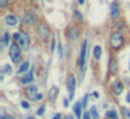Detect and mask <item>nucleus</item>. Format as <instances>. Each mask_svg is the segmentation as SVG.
I'll use <instances>...</instances> for the list:
<instances>
[{"label":"nucleus","mask_w":130,"mask_h":119,"mask_svg":"<svg viewBox=\"0 0 130 119\" xmlns=\"http://www.w3.org/2000/svg\"><path fill=\"white\" fill-rule=\"evenodd\" d=\"M109 43H110V48L115 49V51L120 49L122 46H123V43H124L123 35H122L119 31L112 32V34H110V38H109Z\"/></svg>","instance_id":"nucleus-1"},{"label":"nucleus","mask_w":130,"mask_h":119,"mask_svg":"<svg viewBox=\"0 0 130 119\" xmlns=\"http://www.w3.org/2000/svg\"><path fill=\"white\" fill-rule=\"evenodd\" d=\"M14 41L18 43V46H20L21 49H28L29 45H31V41H29V37L28 34H25V32H17V34H14Z\"/></svg>","instance_id":"nucleus-2"},{"label":"nucleus","mask_w":130,"mask_h":119,"mask_svg":"<svg viewBox=\"0 0 130 119\" xmlns=\"http://www.w3.org/2000/svg\"><path fill=\"white\" fill-rule=\"evenodd\" d=\"M21 51H23V49L18 46L17 42H13L11 45H10L9 55H10V57H11V60H13L14 63H18V62L21 60Z\"/></svg>","instance_id":"nucleus-3"},{"label":"nucleus","mask_w":130,"mask_h":119,"mask_svg":"<svg viewBox=\"0 0 130 119\" xmlns=\"http://www.w3.org/2000/svg\"><path fill=\"white\" fill-rule=\"evenodd\" d=\"M38 35H39L41 41H48L51 38V29H49V25L46 23H39L37 27Z\"/></svg>","instance_id":"nucleus-4"},{"label":"nucleus","mask_w":130,"mask_h":119,"mask_svg":"<svg viewBox=\"0 0 130 119\" xmlns=\"http://www.w3.org/2000/svg\"><path fill=\"white\" fill-rule=\"evenodd\" d=\"M85 56H87V41L83 42L81 51H80V59H78V66L81 69V73L84 71V66H85Z\"/></svg>","instance_id":"nucleus-5"},{"label":"nucleus","mask_w":130,"mask_h":119,"mask_svg":"<svg viewBox=\"0 0 130 119\" xmlns=\"http://www.w3.org/2000/svg\"><path fill=\"white\" fill-rule=\"evenodd\" d=\"M38 94H39L38 93V88H37V85H34V84L28 85V87L25 88V95L28 97L29 99H35Z\"/></svg>","instance_id":"nucleus-6"},{"label":"nucleus","mask_w":130,"mask_h":119,"mask_svg":"<svg viewBox=\"0 0 130 119\" xmlns=\"http://www.w3.org/2000/svg\"><path fill=\"white\" fill-rule=\"evenodd\" d=\"M74 88H76V79H74V76H69L67 79V90L69 93H70V99L73 98V93H74Z\"/></svg>","instance_id":"nucleus-7"},{"label":"nucleus","mask_w":130,"mask_h":119,"mask_svg":"<svg viewBox=\"0 0 130 119\" xmlns=\"http://www.w3.org/2000/svg\"><path fill=\"white\" fill-rule=\"evenodd\" d=\"M24 23L28 24V25L35 24V23H37V14H35L34 11H28L25 14V17H24Z\"/></svg>","instance_id":"nucleus-8"},{"label":"nucleus","mask_w":130,"mask_h":119,"mask_svg":"<svg viewBox=\"0 0 130 119\" xmlns=\"http://www.w3.org/2000/svg\"><path fill=\"white\" fill-rule=\"evenodd\" d=\"M112 91L115 95H120L122 93H123V84H122L120 81H115L112 84Z\"/></svg>","instance_id":"nucleus-9"},{"label":"nucleus","mask_w":130,"mask_h":119,"mask_svg":"<svg viewBox=\"0 0 130 119\" xmlns=\"http://www.w3.org/2000/svg\"><path fill=\"white\" fill-rule=\"evenodd\" d=\"M4 21H6V24L7 25H10V27H14L15 24H17V17H15L14 14H7L6 17H4Z\"/></svg>","instance_id":"nucleus-10"},{"label":"nucleus","mask_w":130,"mask_h":119,"mask_svg":"<svg viewBox=\"0 0 130 119\" xmlns=\"http://www.w3.org/2000/svg\"><path fill=\"white\" fill-rule=\"evenodd\" d=\"M78 29L76 28V27H70V28L67 29V35H69V38H70L71 41H76L77 38H78Z\"/></svg>","instance_id":"nucleus-11"},{"label":"nucleus","mask_w":130,"mask_h":119,"mask_svg":"<svg viewBox=\"0 0 130 119\" xmlns=\"http://www.w3.org/2000/svg\"><path fill=\"white\" fill-rule=\"evenodd\" d=\"M110 16H112V18H118L119 17V6L116 2H113L112 4H110Z\"/></svg>","instance_id":"nucleus-12"},{"label":"nucleus","mask_w":130,"mask_h":119,"mask_svg":"<svg viewBox=\"0 0 130 119\" xmlns=\"http://www.w3.org/2000/svg\"><path fill=\"white\" fill-rule=\"evenodd\" d=\"M32 80H34V71L31 70V71H28V73L23 77V84H29Z\"/></svg>","instance_id":"nucleus-13"},{"label":"nucleus","mask_w":130,"mask_h":119,"mask_svg":"<svg viewBox=\"0 0 130 119\" xmlns=\"http://www.w3.org/2000/svg\"><path fill=\"white\" fill-rule=\"evenodd\" d=\"M81 109H83V104L81 102H76V104H74V115L78 119L81 118Z\"/></svg>","instance_id":"nucleus-14"},{"label":"nucleus","mask_w":130,"mask_h":119,"mask_svg":"<svg viewBox=\"0 0 130 119\" xmlns=\"http://www.w3.org/2000/svg\"><path fill=\"white\" fill-rule=\"evenodd\" d=\"M109 71H110V74H116V71H118V60H116V59H112V60H110Z\"/></svg>","instance_id":"nucleus-15"},{"label":"nucleus","mask_w":130,"mask_h":119,"mask_svg":"<svg viewBox=\"0 0 130 119\" xmlns=\"http://www.w3.org/2000/svg\"><path fill=\"white\" fill-rule=\"evenodd\" d=\"M57 93H59V88H57L56 85H55V87H52L51 91H49V99H51V101H55V98H56Z\"/></svg>","instance_id":"nucleus-16"},{"label":"nucleus","mask_w":130,"mask_h":119,"mask_svg":"<svg viewBox=\"0 0 130 119\" xmlns=\"http://www.w3.org/2000/svg\"><path fill=\"white\" fill-rule=\"evenodd\" d=\"M101 55H102V49L99 45H96L95 48H94V59L95 60H99L101 59Z\"/></svg>","instance_id":"nucleus-17"},{"label":"nucleus","mask_w":130,"mask_h":119,"mask_svg":"<svg viewBox=\"0 0 130 119\" xmlns=\"http://www.w3.org/2000/svg\"><path fill=\"white\" fill-rule=\"evenodd\" d=\"M106 118H110V119H118V113H116L115 109H109L106 112Z\"/></svg>","instance_id":"nucleus-18"},{"label":"nucleus","mask_w":130,"mask_h":119,"mask_svg":"<svg viewBox=\"0 0 130 119\" xmlns=\"http://www.w3.org/2000/svg\"><path fill=\"white\" fill-rule=\"evenodd\" d=\"M73 16H74V20H76V21H78V23H81V21H83V14L78 11V10H74Z\"/></svg>","instance_id":"nucleus-19"},{"label":"nucleus","mask_w":130,"mask_h":119,"mask_svg":"<svg viewBox=\"0 0 130 119\" xmlns=\"http://www.w3.org/2000/svg\"><path fill=\"white\" fill-rule=\"evenodd\" d=\"M122 115H123V119H130V109L129 108H122Z\"/></svg>","instance_id":"nucleus-20"},{"label":"nucleus","mask_w":130,"mask_h":119,"mask_svg":"<svg viewBox=\"0 0 130 119\" xmlns=\"http://www.w3.org/2000/svg\"><path fill=\"white\" fill-rule=\"evenodd\" d=\"M28 67H29V63L28 62H24L23 65L20 66V69H18V73L21 74V73H24V71H27V69H28Z\"/></svg>","instance_id":"nucleus-21"},{"label":"nucleus","mask_w":130,"mask_h":119,"mask_svg":"<svg viewBox=\"0 0 130 119\" xmlns=\"http://www.w3.org/2000/svg\"><path fill=\"white\" fill-rule=\"evenodd\" d=\"M90 113H91V118H92V119H99L98 112H96V108H95V107H92V108L90 109Z\"/></svg>","instance_id":"nucleus-22"},{"label":"nucleus","mask_w":130,"mask_h":119,"mask_svg":"<svg viewBox=\"0 0 130 119\" xmlns=\"http://www.w3.org/2000/svg\"><path fill=\"white\" fill-rule=\"evenodd\" d=\"M9 39H10L9 32H4V37H3V42H2V45H3V46H6L7 43H9Z\"/></svg>","instance_id":"nucleus-23"},{"label":"nucleus","mask_w":130,"mask_h":119,"mask_svg":"<svg viewBox=\"0 0 130 119\" xmlns=\"http://www.w3.org/2000/svg\"><path fill=\"white\" fill-rule=\"evenodd\" d=\"M9 4V0H0V9H6Z\"/></svg>","instance_id":"nucleus-24"},{"label":"nucleus","mask_w":130,"mask_h":119,"mask_svg":"<svg viewBox=\"0 0 130 119\" xmlns=\"http://www.w3.org/2000/svg\"><path fill=\"white\" fill-rule=\"evenodd\" d=\"M43 113H45V107H43V105H42V107H41L37 111V115H38V116H42Z\"/></svg>","instance_id":"nucleus-25"},{"label":"nucleus","mask_w":130,"mask_h":119,"mask_svg":"<svg viewBox=\"0 0 130 119\" xmlns=\"http://www.w3.org/2000/svg\"><path fill=\"white\" fill-rule=\"evenodd\" d=\"M21 107H23L24 109H28V108H29V104H28L27 101H21Z\"/></svg>","instance_id":"nucleus-26"},{"label":"nucleus","mask_w":130,"mask_h":119,"mask_svg":"<svg viewBox=\"0 0 130 119\" xmlns=\"http://www.w3.org/2000/svg\"><path fill=\"white\" fill-rule=\"evenodd\" d=\"M3 70H4V73H11V67H10L9 65H6V66H4V67H3Z\"/></svg>","instance_id":"nucleus-27"},{"label":"nucleus","mask_w":130,"mask_h":119,"mask_svg":"<svg viewBox=\"0 0 130 119\" xmlns=\"http://www.w3.org/2000/svg\"><path fill=\"white\" fill-rule=\"evenodd\" d=\"M55 45H56V39H52V46H51V51H55Z\"/></svg>","instance_id":"nucleus-28"},{"label":"nucleus","mask_w":130,"mask_h":119,"mask_svg":"<svg viewBox=\"0 0 130 119\" xmlns=\"http://www.w3.org/2000/svg\"><path fill=\"white\" fill-rule=\"evenodd\" d=\"M83 118H84V119H92V118H91V113L90 112L84 113V116H83Z\"/></svg>","instance_id":"nucleus-29"},{"label":"nucleus","mask_w":130,"mask_h":119,"mask_svg":"<svg viewBox=\"0 0 130 119\" xmlns=\"http://www.w3.org/2000/svg\"><path fill=\"white\" fill-rule=\"evenodd\" d=\"M87 99H88V95H85L84 99H83V107H85V105H87Z\"/></svg>","instance_id":"nucleus-30"},{"label":"nucleus","mask_w":130,"mask_h":119,"mask_svg":"<svg viewBox=\"0 0 130 119\" xmlns=\"http://www.w3.org/2000/svg\"><path fill=\"white\" fill-rule=\"evenodd\" d=\"M42 94H38V95H37V98H35V101H41V99H42Z\"/></svg>","instance_id":"nucleus-31"},{"label":"nucleus","mask_w":130,"mask_h":119,"mask_svg":"<svg viewBox=\"0 0 130 119\" xmlns=\"http://www.w3.org/2000/svg\"><path fill=\"white\" fill-rule=\"evenodd\" d=\"M60 118H62V116H60V113H56V115H55L52 119H60Z\"/></svg>","instance_id":"nucleus-32"},{"label":"nucleus","mask_w":130,"mask_h":119,"mask_svg":"<svg viewBox=\"0 0 130 119\" xmlns=\"http://www.w3.org/2000/svg\"><path fill=\"white\" fill-rule=\"evenodd\" d=\"M0 119H14V118H11V116H2Z\"/></svg>","instance_id":"nucleus-33"},{"label":"nucleus","mask_w":130,"mask_h":119,"mask_svg":"<svg viewBox=\"0 0 130 119\" xmlns=\"http://www.w3.org/2000/svg\"><path fill=\"white\" fill-rule=\"evenodd\" d=\"M64 119H73V115H67V116H66Z\"/></svg>","instance_id":"nucleus-34"},{"label":"nucleus","mask_w":130,"mask_h":119,"mask_svg":"<svg viewBox=\"0 0 130 119\" xmlns=\"http://www.w3.org/2000/svg\"><path fill=\"white\" fill-rule=\"evenodd\" d=\"M127 101L130 102V94H127Z\"/></svg>","instance_id":"nucleus-35"},{"label":"nucleus","mask_w":130,"mask_h":119,"mask_svg":"<svg viewBox=\"0 0 130 119\" xmlns=\"http://www.w3.org/2000/svg\"><path fill=\"white\" fill-rule=\"evenodd\" d=\"M78 3H80V4H83V3H84V0H78Z\"/></svg>","instance_id":"nucleus-36"},{"label":"nucleus","mask_w":130,"mask_h":119,"mask_svg":"<svg viewBox=\"0 0 130 119\" xmlns=\"http://www.w3.org/2000/svg\"><path fill=\"white\" fill-rule=\"evenodd\" d=\"M31 2H38V0H31Z\"/></svg>","instance_id":"nucleus-37"},{"label":"nucleus","mask_w":130,"mask_h":119,"mask_svg":"<svg viewBox=\"0 0 130 119\" xmlns=\"http://www.w3.org/2000/svg\"><path fill=\"white\" fill-rule=\"evenodd\" d=\"M28 119H35V118H28Z\"/></svg>","instance_id":"nucleus-38"},{"label":"nucleus","mask_w":130,"mask_h":119,"mask_svg":"<svg viewBox=\"0 0 130 119\" xmlns=\"http://www.w3.org/2000/svg\"><path fill=\"white\" fill-rule=\"evenodd\" d=\"M129 69H130V66H129Z\"/></svg>","instance_id":"nucleus-39"}]
</instances>
